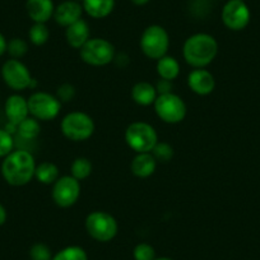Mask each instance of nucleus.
Listing matches in <instances>:
<instances>
[{
    "instance_id": "7",
    "label": "nucleus",
    "mask_w": 260,
    "mask_h": 260,
    "mask_svg": "<svg viewBox=\"0 0 260 260\" xmlns=\"http://www.w3.org/2000/svg\"><path fill=\"white\" fill-rule=\"evenodd\" d=\"M81 59L92 67H105L115 59V47L105 39H89L79 49Z\"/></svg>"
},
{
    "instance_id": "12",
    "label": "nucleus",
    "mask_w": 260,
    "mask_h": 260,
    "mask_svg": "<svg viewBox=\"0 0 260 260\" xmlns=\"http://www.w3.org/2000/svg\"><path fill=\"white\" fill-rule=\"evenodd\" d=\"M222 22L231 31H241L250 22V9L241 0H229L222 9Z\"/></svg>"
},
{
    "instance_id": "34",
    "label": "nucleus",
    "mask_w": 260,
    "mask_h": 260,
    "mask_svg": "<svg viewBox=\"0 0 260 260\" xmlns=\"http://www.w3.org/2000/svg\"><path fill=\"white\" fill-rule=\"evenodd\" d=\"M7 47H8V41L4 37V35L0 32V57L7 52Z\"/></svg>"
},
{
    "instance_id": "26",
    "label": "nucleus",
    "mask_w": 260,
    "mask_h": 260,
    "mask_svg": "<svg viewBox=\"0 0 260 260\" xmlns=\"http://www.w3.org/2000/svg\"><path fill=\"white\" fill-rule=\"evenodd\" d=\"M50 31L45 23H34V26L29 28L28 37L29 41L35 45V46H42L46 44L49 40Z\"/></svg>"
},
{
    "instance_id": "19",
    "label": "nucleus",
    "mask_w": 260,
    "mask_h": 260,
    "mask_svg": "<svg viewBox=\"0 0 260 260\" xmlns=\"http://www.w3.org/2000/svg\"><path fill=\"white\" fill-rule=\"evenodd\" d=\"M83 11L94 19L106 18L115 8V0H83Z\"/></svg>"
},
{
    "instance_id": "31",
    "label": "nucleus",
    "mask_w": 260,
    "mask_h": 260,
    "mask_svg": "<svg viewBox=\"0 0 260 260\" xmlns=\"http://www.w3.org/2000/svg\"><path fill=\"white\" fill-rule=\"evenodd\" d=\"M133 256L136 260H154L156 259V252L153 246L146 242H141L134 247Z\"/></svg>"
},
{
    "instance_id": "20",
    "label": "nucleus",
    "mask_w": 260,
    "mask_h": 260,
    "mask_svg": "<svg viewBox=\"0 0 260 260\" xmlns=\"http://www.w3.org/2000/svg\"><path fill=\"white\" fill-rule=\"evenodd\" d=\"M157 96H158V93H157L156 87L153 84L148 83V82H139L132 89V99L139 106L153 105Z\"/></svg>"
},
{
    "instance_id": "32",
    "label": "nucleus",
    "mask_w": 260,
    "mask_h": 260,
    "mask_svg": "<svg viewBox=\"0 0 260 260\" xmlns=\"http://www.w3.org/2000/svg\"><path fill=\"white\" fill-rule=\"evenodd\" d=\"M56 97L60 102H71L76 97V88L71 83H62L57 87Z\"/></svg>"
},
{
    "instance_id": "2",
    "label": "nucleus",
    "mask_w": 260,
    "mask_h": 260,
    "mask_svg": "<svg viewBox=\"0 0 260 260\" xmlns=\"http://www.w3.org/2000/svg\"><path fill=\"white\" fill-rule=\"evenodd\" d=\"M218 44L208 34H195L185 41L182 47L184 59L190 67L201 69L211 64L217 56Z\"/></svg>"
},
{
    "instance_id": "33",
    "label": "nucleus",
    "mask_w": 260,
    "mask_h": 260,
    "mask_svg": "<svg viewBox=\"0 0 260 260\" xmlns=\"http://www.w3.org/2000/svg\"><path fill=\"white\" fill-rule=\"evenodd\" d=\"M157 93L158 94H166V93H171L172 92V82L167 81V79H159L158 83L156 86Z\"/></svg>"
},
{
    "instance_id": "39",
    "label": "nucleus",
    "mask_w": 260,
    "mask_h": 260,
    "mask_svg": "<svg viewBox=\"0 0 260 260\" xmlns=\"http://www.w3.org/2000/svg\"><path fill=\"white\" fill-rule=\"evenodd\" d=\"M241 2H245V0H241Z\"/></svg>"
},
{
    "instance_id": "15",
    "label": "nucleus",
    "mask_w": 260,
    "mask_h": 260,
    "mask_svg": "<svg viewBox=\"0 0 260 260\" xmlns=\"http://www.w3.org/2000/svg\"><path fill=\"white\" fill-rule=\"evenodd\" d=\"M4 112L8 122L18 126L19 122L28 117V101L21 94H12L4 104Z\"/></svg>"
},
{
    "instance_id": "1",
    "label": "nucleus",
    "mask_w": 260,
    "mask_h": 260,
    "mask_svg": "<svg viewBox=\"0 0 260 260\" xmlns=\"http://www.w3.org/2000/svg\"><path fill=\"white\" fill-rule=\"evenodd\" d=\"M36 161L28 151L17 149L4 158L2 175L12 186H24L35 177Z\"/></svg>"
},
{
    "instance_id": "27",
    "label": "nucleus",
    "mask_w": 260,
    "mask_h": 260,
    "mask_svg": "<svg viewBox=\"0 0 260 260\" xmlns=\"http://www.w3.org/2000/svg\"><path fill=\"white\" fill-rule=\"evenodd\" d=\"M151 153L157 162L167 164V162L171 161L172 157H174V148H172L169 143L158 142V143L154 146V148L152 149Z\"/></svg>"
},
{
    "instance_id": "14",
    "label": "nucleus",
    "mask_w": 260,
    "mask_h": 260,
    "mask_svg": "<svg viewBox=\"0 0 260 260\" xmlns=\"http://www.w3.org/2000/svg\"><path fill=\"white\" fill-rule=\"evenodd\" d=\"M187 86L194 93L199 96H207L212 93L216 87V81L211 72L206 69H194L187 76Z\"/></svg>"
},
{
    "instance_id": "16",
    "label": "nucleus",
    "mask_w": 260,
    "mask_h": 260,
    "mask_svg": "<svg viewBox=\"0 0 260 260\" xmlns=\"http://www.w3.org/2000/svg\"><path fill=\"white\" fill-rule=\"evenodd\" d=\"M26 11L35 23H46L54 16L55 6L52 0H27Z\"/></svg>"
},
{
    "instance_id": "6",
    "label": "nucleus",
    "mask_w": 260,
    "mask_h": 260,
    "mask_svg": "<svg viewBox=\"0 0 260 260\" xmlns=\"http://www.w3.org/2000/svg\"><path fill=\"white\" fill-rule=\"evenodd\" d=\"M86 230L89 236L100 242H109L119 231V226L114 217L104 211H94L86 218Z\"/></svg>"
},
{
    "instance_id": "17",
    "label": "nucleus",
    "mask_w": 260,
    "mask_h": 260,
    "mask_svg": "<svg viewBox=\"0 0 260 260\" xmlns=\"http://www.w3.org/2000/svg\"><path fill=\"white\" fill-rule=\"evenodd\" d=\"M65 39L69 46L73 49H81L89 40V27L84 19H79L65 29Z\"/></svg>"
},
{
    "instance_id": "18",
    "label": "nucleus",
    "mask_w": 260,
    "mask_h": 260,
    "mask_svg": "<svg viewBox=\"0 0 260 260\" xmlns=\"http://www.w3.org/2000/svg\"><path fill=\"white\" fill-rule=\"evenodd\" d=\"M157 167V161L152 153H137L134 157L132 165H130V170L133 172L134 176L141 177V179H147L151 175L154 174Z\"/></svg>"
},
{
    "instance_id": "21",
    "label": "nucleus",
    "mask_w": 260,
    "mask_h": 260,
    "mask_svg": "<svg viewBox=\"0 0 260 260\" xmlns=\"http://www.w3.org/2000/svg\"><path fill=\"white\" fill-rule=\"evenodd\" d=\"M157 73L159 78L167 79V81H174L180 74V64L174 56H167L157 60Z\"/></svg>"
},
{
    "instance_id": "30",
    "label": "nucleus",
    "mask_w": 260,
    "mask_h": 260,
    "mask_svg": "<svg viewBox=\"0 0 260 260\" xmlns=\"http://www.w3.org/2000/svg\"><path fill=\"white\" fill-rule=\"evenodd\" d=\"M29 257L31 260H52L51 250L49 246L42 242H37V244L32 245L29 249Z\"/></svg>"
},
{
    "instance_id": "4",
    "label": "nucleus",
    "mask_w": 260,
    "mask_h": 260,
    "mask_svg": "<svg viewBox=\"0 0 260 260\" xmlns=\"http://www.w3.org/2000/svg\"><path fill=\"white\" fill-rule=\"evenodd\" d=\"M61 132L69 141L83 142L94 133V122L86 112L74 111L61 120Z\"/></svg>"
},
{
    "instance_id": "3",
    "label": "nucleus",
    "mask_w": 260,
    "mask_h": 260,
    "mask_svg": "<svg viewBox=\"0 0 260 260\" xmlns=\"http://www.w3.org/2000/svg\"><path fill=\"white\" fill-rule=\"evenodd\" d=\"M125 142L137 153H149L158 143V136L151 124L136 121L125 130Z\"/></svg>"
},
{
    "instance_id": "13",
    "label": "nucleus",
    "mask_w": 260,
    "mask_h": 260,
    "mask_svg": "<svg viewBox=\"0 0 260 260\" xmlns=\"http://www.w3.org/2000/svg\"><path fill=\"white\" fill-rule=\"evenodd\" d=\"M83 14V7L79 2L76 0H65L59 6L55 7L54 11V19L59 26L69 27L71 24L76 23L77 21L82 18Z\"/></svg>"
},
{
    "instance_id": "24",
    "label": "nucleus",
    "mask_w": 260,
    "mask_h": 260,
    "mask_svg": "<svg viewBox=\"0 0 260 260\" xmlns=\"http://www.w3.org/2000/svg\"><path fill=\"white\" fill-rule=\"evenodd\" d=\"M72 176L77 179L78 181L87 179L92 174V164L86 157H78L74 159L71 167Z\"/></svg>"
},
{
    "instance_id": "10",
    "label": "nucleus",
    "mask_w": 260,
    "mask_h": 260,
    "mask_svg": "<svg viewBox=\"0 0 260 260\" xmlns=\"http://www.w3.org/2000/svg\"><path fill=\"white\" fill-rule=\"evenodd\" d=\"M2 78L4 83L13 91L21 92L29 88L32 76L28 68L19 59H8L2 67Z\"/></svg>"
},
{
    "instance_id": "23",
    "label": "nucleus",
    "mask_w": 260,
    "mask_h": 260,
    "mask_svg": "<svg viewBox=\"0 0 260 260\" xmlns=\"http://www.w3.org/2000/svg\"><path fill=\"white\" fill-rule=\"evenodd\" d=\"M40 132H41V126H40L39 120L32 116H28L27 119H24L17 126V133H18V136L22 139H26V141H34V139H36L39 137Z\"/></svg>"
},
{
    "instance_id": "11",
    "label": "nucleus",
    "mask_w": 260,
    "mask_h": 260,
    "mask_svg": "<svg viewBox=\"0 0 260 260\" xmlns=\"http://www.w3.org/2000/svg\"><path fill=\"white\" fill-rule=\"evenodd\" d=\"M81 195V184L73 176H61L52 187V201L60 208H69L78 202Z\"/></svg>"
},
{
    "instance_id": "28",
    "label": "nucleus",
    "mask_w": 260,
    "mask_h": 260,
    "mask_svg": "<svg viewBox=\"0 0 260 260\" xmlns=\"http://www.w3.org/2000/svg\"><path fill=\"white\" fill-rule=\"evenodd\" d=\"M28 51V45L24 40L18 39H12L11 41H8V47H7V52L11 55L12 59H21Z\"/></svg>"
},
{
    "instance_id": "22",
    "label": "nucleus",
    "mask_w": 260,
    "mask_h": 260,
    "mask_svg": "<svg viewBox=\"0 0 260 260\" xmlns=\"http://www.w3.org/2000/svg\"><path fill=\"white\" fill-rule=\"evenodd\" d=\"M35 177L39 180L41 184L51 185L55 184L57 179H59V169L55 164L49 161H45L36 166V171H35Z\"/></svg>"
},
{
    "instance_id": "5",
    "label": "nucleus",
    "mask_w": 260,
    "mask_h": 260,
    "mask_svg": "<svg viewBox=\"0 0 260 260\" xmlns=\"http://www.w3.org/2000/svg\"><path fill=\"white\" fill-rule=\"evenodd\" d=\"M170 47V37L166 29L158 24L147 27L141 37V49L149 59L158 60L167 54Z\"/></svg>"
},
{
    "instance_id": "35",
    "label": "nucleus",
    "mask_w": 260,
    "mask_h": 260,
    "mask_svg": "<svg viewBox=\"0 0 260 260\" xmlns=\"http://www.w3.org/2000/svg\"><path fill=\"white\" fill-rule=\"evenodd\" d=\"M7 218H8V213H7L6 207L0 203V226H3V224L6 223Z\"/></svg>"
},
{
    "instance_id": "36",
    "label": "nucleus",
    "mask_w": 260,
    "mask_h": 260,
    "mask_svg": "<svg viewBox=\"0 0 260 260\" xmlns=\"http://www.w3.org/2000/svg\"><path fill=\"white\" fill-rule=\"evenodd\" d=\"M149 2H151V0H132V3L136 4V6H146Z\"/></svg>"
},
{
    "instance_id": "29",
    "label": "nucleus",
    "mask_w": 260,
    "mask_h": 260,
    "mask_svg": "<svg viewBox=\"0 0 260 260\" xmlns=\"http://www.w3.org/2000/svg\"><path fill=\"white\" fill-rule=\"evenodd\" d=\"M14 151L13 134L8 133L6 129H0V158H6Z\"/></svg>"
},
{
    "instance_id": "37",
    "label": "nucleus",
    "mask_w": 260,
    "mask_h": 260,
    "mask_svg": "<svg viewBox=\"0 0 260 260\" xmlns=\"http://www.w3.org/2000/svg\"><path fill=\"white\" fill-rule=\"evenodd\" d=\"M154 260H172V259H170V257H156Z\"/></svg>"
},
{
    "instance_id": "38",
    "label": "nucleus",
    "mask_w": 260,
    "mask_h": 260,
    "mask_svg": "<svg viewBox=\"0 0 260 260\" xmlns=\"http://www.w3.org/2000/svg\"><path fill=\"white\" fill-rule=\"evenodd\" d=\"M76 2H79V0H76ZM81 2H83V0H81Z\"/></svg>"
},
{
    "instance_id": "25",
    "label": "nucleus",
    "mask_w": 260,
    "mask_h": 260,
    "mask_svg": "<svg viewBox=\"0 0 260 260\" xmlns=\"http://www.w3.org/2000/svg\"><path fill=\"white\" fill-rule=\"evenodd\" d=\"M52 260H88V256L83 247L68 246L55 254Z\"/></svg>"
},
{
    "instance_id": "8",
    "label": "nucleus",
    "mask_w": 260,
    "mask_h": 260,
    "mask_svg": "<svg viewBox=\"0 0 260 260\" xmlns=\"http://www.w3.org/2000/svg\"><path fill=\"white\" fill-rule=\"evenodd\" d=\"M153 105L157 116L167 124L181 122L186 116V105L184 100L174 92L158 94Z\"/></svg>"
},
{
    "instance_id": "9",
    "label": "nucleus",
    "mask_w": 260,
    "mask_h": 260,
    "mask_svg": "<svg viewBox=\"0 0 260 260\" xmlns=\"http://www.w3.org/2000/svg\"><path fill=\"white\" fill-rule=\"evenodd\" d=\"M27 101L29 115L41 121L54 120L61 109V102L57 100V97L47 92H35Z\"/></svg>"
}]
</instances>
